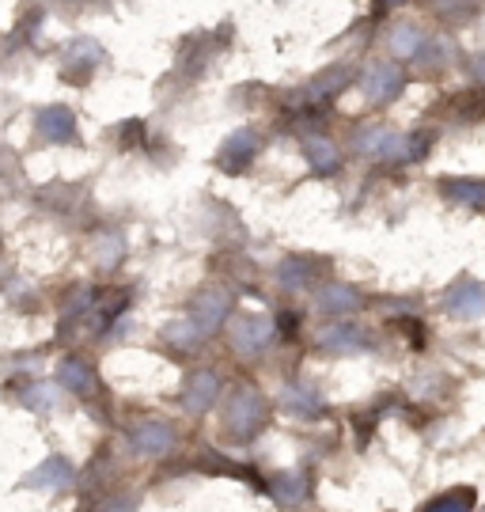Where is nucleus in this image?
Returning a JSON list of instances; mask_svg holds the SVG:
<instances>
[{"instance_id": "1a4fd4ad", "label": "nucleus", "mask_w": 485, "mask_h": 512, "mask_svg": "<svg viewBox=\"0 0 485 512\" xmlns=\"http://www.w3.org/2000/svg\"><path fill=\"white\" fill-rule=\"evenodd\" d=\"M421 42H425V38H421V31L406 23V27H398L395 38H391V50H395V57H414L417 50H421Z\"/></svg>"}, {"instance_id": "ddd939ff", "label": "nucleus", "mask_w": 485, "mask_h": 512, "mask_svg": "<svg viewBox=\"0 0 485 512\" xmlns=\"http://www.w3.org/2000/svg\"><path fill=\"white\" fill-rule=\"evenodd\" d=\"M391 4H402V0H391Z\"/></svg>"}, {"instance_id": "f03ea898", "label": "nucleus", "mask_w": 485, "mask_h": 512, "mask_svg": "<svg viewBox=\"0 0 485 512\" xmlns=\"http://www.w3.org/2000/svg\"><path fill=\"white\" fill-rule=\"evenodd\" d=\"M444 308H448L451 315H459V319H482L485 285H478V281H459L448 293V300H444Z\"/></svg>"}, {"instance_id": "0eeeda50", "label": "nucleus", "mask_w": 485, "mask_h": 512, "mask_svg": "<svg viewBox=\"0 0 485 512\" xmlns=\"http://www.w3.org/2000/svg\"><path fill=\"white\" fill-rule=\"evenodd\" d=\"M213 395H216V380L209 376V372H201V376H194V380H190L186 406H190V410H205V406L213 403Z\"/></svg>"}, {"instance_id": "f8f14e48", "label": "nucleus", "mask_w": 485, "mask_h": 512, "mask_svg": "<svg viewBox=\"0 0 485 512\" xmlns=\"http://www.w3.org/2000/svg\"><path fill=\"white\" fill-rule=\"evenodd\" d=\"M444 194L455 198V202H485V186H470V183L444 186Z\"/></svg>"}, {"instance_id": "39448f33", "label": "nucleus", "mask_w": 485, "mask_h": 512, "mask_svg": "<svg viewBox=\"0 0 485 512\" xmlns=\"http://www.w3.org/2000/svg\"><path fill=\"white\" fill-rule=\"evenodd\" d=\"M137 448H141V452H148V456H160V452H167V448H171V429H167V425H160V421H152V425H141V429H137Z\"/></svg>"}, {"instance_id": "9d476101", "label": "nucleus", "mask_w": 485, "mask_h": 512, "mask_svg": "<svg viewBox=\"0 0 485 512\" xmlns=\"http://www.w3.org/2000/svg\"><path fill=\"white\" fill-rule=\"evenodd\" d=\"M304 152L311 156V164L319 167V171H330V167H338V152L326 145V141H319V137L304 141Z\"/></svg>"}, {"instance_id": "6e6552de", "label": "nucleus", "mask_w": 485, "mask_h": 512, "mask_svg": "<svg viewBox=\"0 0 485 512\" xmlns=\"http://www.w3.org/2000/svg\"><path fill=\"white\" fill-rule=\"evenodd\" d=\"M425 512H474V490H455V494L436 497Z\"/></svg>"}, {"instance_id": "7ed1b4c3", "label": "nucleus", "mask_w": 485, "mask_h": 512, "mask_svg": "<svg viewBox=\"0 0 485 512\" xmlns=\"http://www.w3.org/2000/svg\"><path fill=\"white\" fill-rule=\"evenodd\" d=\"M402 92V73H398L395 65H376L372 73L364 76V95L372 99V103H387V99H395Z\"/></svg>"}, {"instance_id": "20e7f679", "label": "nucleus", "mask_w": 485, "mask_h": 512, "mask_svg": "<svg viewBox=\"0 0 485 512\" xmlns=\"http://www.w3.org/2000/svg\"><path fill=\"white\" fill-rule=\"evenodd\" d=\"M270 342H273L270 319H243L235 327V349H243V353H258V349H266Z\"/></svg>"}, {"instance_id": "423d86ee", "label": "nucleus", "mask_w": 485, "mask_h": 512, "mask_svg": "<svg viewBox=\"0 0 485 512\" xmlns=\"http://www.w3.org/2000/svg\"><path fill=\"white\" fill-rule=\"evenodd\" d=\"M254 148H258V137H254L251 129L247 133H235L232 141L224 145V152H220V164L228 167V171H235V156H243V167L254 160Z\"/></svg>"}, {"instance_id": "9b49d317", "label": "nucleus", "mask_w": 485, "mask_h": 512, "mask_svg": "<svg viewBox=\"0 0 485 512\" xmlns=\"http://www.w3.org/2000/svg\"><path fill=\"white\" fill-rule=\"evenodd\" d=\"M357 308V293L353 289H330L323 293V311H353Z\"/></svg>"}, {"instance_id": "f257e3e1", "label": "nucleus", "mask_w": 485, "mask_h": 512, "mask_svg": "<svg viewBox=\"0 0 485 512\" xmlns=\"http://www.w3.org/2000/svg\"><path fill=\"white\" fill-rule=\"evenodd\" d=\"M239 418H243V425H239V433H235V437H251L254 429L262 425V418H266V403L254 395L251 387H239V391L232 395V406H228V421L235 425ZM232 425H228V429H232Z\"/></svg>"}]
</instances>
